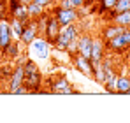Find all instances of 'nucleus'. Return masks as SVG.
<instances>
[{"mask_svg":"<svg viewBox=\"0 0 130 123\" xmlns=\"http://www.w3.org/2000/svg\"><path fill=\"white\" fill-rule=\"evenodd\" d=\"M23 65H25V81H23V84L26 86L28 93H37V91H41L42 74H41V69L37 67V63L34 60H26Z\"/></svg>","mask_w":130,"mask_h":123,"instance_id":"obj_1","label":"nucleus"},{"mask_svg":"<svg viewBox=\"0 0 130 123\" xmlns=\"http://www.w3.org/2000/svg\"><path fill=\"white\" fill-rule=\"evenodd\" d=\"M77 37H79L77 25H74V23L65 25V26H62V30H60V34H58V37H56V41H55L53 46L56 49H60V51H67V48L74 41H77Z\"/></svg>","mask_w":130,"mask_h":123,"instance_id":"obj_2","label":"nucleus"},{"mask_svg":"<svg viewBox=\"0 0 130 123\" xmlns=\"http://www.w3.org/2000/svg\"><path fill=\"white\" fill-rule=\"evenodd\" d=\"M106 46H107V49L114 51V53H125L127 48L130 46V28H125L123 34H120V35H116L114 39L107 41Z\"/></svg>","mask_w":130,"mask_h":123,"instance_id":"obj_3","label":"nucleus"},{"mask_svg":"<svg viewBox=\"0 0 130 123\" xmlns=\"http://www.w3.org/2000/svg\"><path fill=\"white\" fill-rule=\"evenodd\" d=\"M53 16L58 20V23H60L62 26H65V25H70V23H74V21L79 18L77 9H74V7H62V5L55 7Z\"/></svg>","mask_w":130,"mask_h":123,"instance_id":"obj_4","label":"nucleus"},{"mask_svg":"<svg viewBox=\"0 0 130 123\" xmlns=\"http://www.w3.org/2000/svg\"><path fill=\"white\" fill-rule=\"evenodd\" d=\"M37 37H39V25H37V20L30 18V20L26 21L25 28H23V34H21V37H20V41H21L23 44H26V46H30Z\"/></svg>","mask_w":130,"mask_h":123,"instance_id":"obj_5","label":"nucleus"},{"mask_svg":"<svg viewBox=\"0 0 130 123\" xmlns=\"http://www.w3.org/2000/svg\"><path fill=\"white\" fill-rule=\"evenodd\" d=\"M12 37H14V34H12V26L9 20H0V51H2V55L7 49V46L12 42Z\"/></svg>","mask_w":130,"mask_h":123,"instance_id":"obj_6","label":"nucleus"},{"mask_svg":"<svg viewBox=\"0 0 130 123\" xmlns=\"http://www.w3.org/2000/svg\"><path fill=\"white\" fill-rule=\"evenodd\" d=\"M72 58H74V65H76V69H77L83 76H86V78H93V63H91L90 58L83 56V55H79V53L72 55Z\"/></svg>","mask_w":130,"mask_h":123,"instance_id":"obj_7","label":"nucleus"},{"mask_svg":"<svg viewBox=\"0 0 130 123\" xmlns=\"http://www.w3.org/2000/svg\"><path fill=\"white\" fill-rule=\"evenodd\" d=\"M9 14H11V18H16V20H21V21L30 20L28 7L25 4H21L20 0H11L9 2Z\"/></svg>","mask_w":130,"mask_h":123,"instance_id":"obj_8","label":"nucleus"},{"mask_svg":"<svg viewBox=\"0 0 130 123\" xmlns=\"http://www.w3.org/2000/svg\"><path fill=\"white\" fill-rule=\"evenodd\" d=\"M49 42L42 39V37H37L35 41L30 44V49H32V53L37 56V58H41V60H47L49 58Z\"/></svg>","mask_w":130,"mask_h":123,"instance_id":"obj_9","label":"nucleus"},{"mask_svg":"<svg viewBox=\"0 0 130 123\" xmlns=\"http://www.w3.org/2000/svg\"><path fill=\"white\" fill-rule=\"evenodd\" d=\"M23 81H25V65L21 63V65H16L9 76V91L14 93L20 86H23Z\"/></svg>","mask_w":130,"mask_h":123,"instance_id":"obj_10","label":"nucleus"},{"mask_svg":"<svg viewBox=\"0 0 130 123\" xmlns=\"http://www.w3.org/2000/svg\"><path fill=\"white\" fill-rule=\"evenodd\" d=\"M106 41L100 37V39H93L91 42V63H99L106 58Z\"/></svg>","mask_w":130,"mask_h":123,"instance_id":"obj_11","label":"nucleus"},{"mask_svg":"<svg viewBox=\"0 0 130 123\" xmlns=\"http://www.w3.org/2000/svg\"><path fill=\"white\" fill-rule=\"evenodd\" d=\"M51 91L53 93H60V95H70V93H76V90L72 88V84L67 81L65 78H58L51 83Z\"/></svg>","mask_w":130,"mask_h":123,"instance_id":"obj_12","label":"nucleus"},{"mask_svg":"<svg viewBox=\"0 0 130 123\" xmlns=\"http://www.w3.org/2000/svg\"><path fill=\"white\" fill-rule=\"evenodd\" d=\"M91 42H93V37L88 34H83L77 37V53L90 60H91Z\"/></svg>","mask_w":130,"mask_h":123,"instance_id":"obj_13","label":"nucleus"},{"mask_svg":"<svg viewBox=\"0 0 130 123\" xmlns=\"http://www.w3.org/2000/svg\"><path fill=\"white\" fill-rule=\"evenodd\" d=\"M123 30H125V26H121V25H118V23L106 25V26L102 28V39L107 42V41H111V39H114L116 35L123 34Z\"/></svg>","mask_w":130,"mask_h":123,"instance_id":"obj_14","label":"nucleus"},{"mask_svg":"<svg viewBox=\"0 0 130 123\" xmlns=\"http://www.w3.org/2000/svg\"><path fill=\"white\" fill-rule=\"evenodd\" d=\"M116 79H118V74L114 70H107L106 72V79H104V88L109 93H116Z\"/></svg>","mask_w":130,"mask_h":123,"instance_id":"obj_15","label":"nucleus"},{"mask_svg":"<svg viewBox=\"0 0 130 123\" xmlns=\"http://www.w3.org/2000/svg\"><path fill=\"white\" fill-rule=\"evenodd\" d=\"M111 20H112V23H118V25H121V26H125V28H130V9L128 11H121V12L112 14Z\"/></svg>","mask_w":130,"mask_h":123,"instance_id":"obj_16","label":"nucleus"},{"mask_svg":"<svg viewBox=\"0 0 130 123\" xmlns=\"http://www.w3.org/2000/svg\"><path fill=\"white\" fill-rule=\"evenodd\" d=\"M128 90H130V78L128 76H118V79H116V93L127 95Z\"/></svg>","mask_w":130,"mask_h":123,"instance_id":"obj_17","label":"nucleus"},{"mask_svg":"<svg viewBox=\"0 0 130 123\" xmlns=\"http://www.w3.org/2000/svg\"><path fill=\"white\" fill-rule=\"evenodd\" d=\"M93 79L100 84H104V79H106V69L102 65V62L99 63H93Z\"/></svg>","mask_w":130,"mask_h":123,"instance_id":"obj_18","label":"nucleus"},{"mask_svg":"<svg viewBox=\"0 0 130 123\" xmlns=\"http://www.w3.org/2000/svg\"><path fill=\"white\" fill-rule=\"evenodd\" d=\"M26 7H28V14H30V18H34V20L41 18V16L44 14V9H46V7H42V5H41V4H37V2L28 4Z\"/></svg>","mask_w":130,"mask_h":123,"instance_id":"obj_19","label":"nucleus"},{"mask_svg":"<svg viewBox=\"0 0 130 123\" xmlns=\"http://www.w3.org/2000/svg\"><path fill=\"white\" fill-rule=\"evenodd\" d=\"M11 26H12V34H14V37L16 39H20L23 34V28H25V25H26V21H21V20H16V18H11Z\"/></svg>","mask_w":130,"mask_h":123,"instance_id":"obj_20","label":"nucleus"},{"mask_svg":"<svg viewBox=\"0 0 130 123\" xmlns=\"http://www.w3.org/2000/svg\"><path fill=\"white\" fill-rule=\"evenodd\" d=\"M4 55L5 56H9V58H16L18 55H20V46H18V41H12L9 46H7V49L4 51Z\"/></svg>","mask_w":130,"mask_h":123,"instance_id":"obj_21","label":"nucleus"},{"mask_svg":"<svg viewBox=\"0 0 130 123\" xmlns=\"http://www.w3.org/2000/svg\"><path fill=\"white\" fill-rule=\"evenodd\" d=\"M128 9H130V0H118L114 4V7L111 9V16L116 12H121V11H128Z\"/></svg>","mask_w":130,"mask_h":123,"instance_id":"obj_22","label":"nucleus"},{"mask_svg":"<svg viewBox=\"0 0 130 123\" xmlns=\"http://www.w3.org/2000/svg\"><path fill=\"white\" fill-rule=\"evenodd\" d=\"M100 2H102V11H111L118 0H100Z\"/></svg>","mask_w":130,"mask_h":123,"instance_id":"obj_23","label":"nucleus"},{"mask_svg":"<svg viewBox=\"0 0 130 123\" xmlns=\"http://www.w3.org/2000/svg\"><path fill=\"white\" fill-rule=\"evenodd\" d=\"M69 2H70V5H72L74 9H79V7L85 5V0H69Z\"/></svg>","mask_w":130,"mask_h":123,"instance_id":"obj_24","label":"nucleus"},{"mask_svg":"<svg viewBox=\"0 0 130 123\" xmlns=\"http://www.w3.org/2000/svg\"><path fill=\"white\" fill-rule=\"evenodd\" d=\"M34 2H37V4H41L42 7H47V5H51V2H53V0H34Z\"/></svg>","mask_w":130,"mask_h":123,"instance_id":"obj_25","label":"nucleus"},{"mask_svg":"<svg viewBox=\"0 0 130 123\" xmlns=\"http://www.w3.org/2000/svg\"><path fill=\"white\" fill-rule=\"evenodd\" d=\"M60 5H62V7H72L69 0H60Z\"/></svg>","mask_w":130,"mask_h":123,"instance_id":"obj_26","label":"nucleus"},{"mask_svg":"<svg viewBox=\"0 0 130 123\" xmlns=\"http://www.w3.org/2000/svg\"><path fill=\"white\" fill-rule=\"evenodd\" d=\"M20 2H21V4H25V5H28V4H32L34 0H20Z\"/></svg>","mask_w":130,"mask_h":123,"instance_id":"obj_27","label":"nucleus"},{"mask_svg":"<svg viewBox=\"0 0 130 123\" xmlns=\"http://www.w3.org/2000/svg\"><path fill=\"white\" fill-rule=\"evenodd\" d=\"M127 56H128V58H130V46H128V48H127Z\"/></svg>","mask_w":130,"mask_h":123,"instance_id":"obj_28","label":"nucleus"},{"mask_svg":"<svg viewBox=\"0 0 130 123\" xmlns=\"http://www.w3.org/2000/svg\"><path fill=\"white\" fill-rule=\"evenodd\" d=\"M127 95H130V90H128V91H127Z\"/></svg>","mask_w":130,"mask_h":123,"instance_id":"obj_29","label":"nucleus"},{"mask_svg":"<svg viewBox=\"0 0 130 123\" xmlns=\"http://www.w3.org/2000/svg\"><path fill=\"white\" fill-rule=\"evenodd\" d=\"M0 93H2V90H0Z\"/></svg>","mask_w":130,"mask_h":123,"instance_id":"obj_30","label":"nucleus"}]
</instances>
